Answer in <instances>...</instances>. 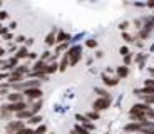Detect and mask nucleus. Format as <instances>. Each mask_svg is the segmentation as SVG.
<instances>
[{
	"label": "nucleus",
	"instance_id": "obj_1",
	"mask_svg": "<svg viewBox=\"0 0 154 134\" xmlns=\"http://www.w3.org/2000/svg\"><path fill=\"white\" fill-rule=\"evenodd\" d=\"M111 102H112V99H111V96L109 97H99V99H96L92 102V111H106V109H109L111 107Z\"/></svg>",
	"mask_w": 154,
	"mask_h": 134
},
{
	"label": "nucleus",
	"instance_id": "obj_2",
	"mask_svg": "<svg viewBox=\"0 0 154 134\" xmlns=\"http://www.w3.org/2000/svg\"><path fill=\"white\" fill-rule=\"evenodd\" d=\"M82 49L79 45H75V47H72L70 50H67V57H69V64L70 65H75L77 62L81 61V57H82Z\"/></svg>",
	"mask_w": 154,
	"mask_h": 134
},
{
	"label": "nucleus",
	"instance_id": "obj_3",
	"mask_svg": "<svg viewBox=\"0 0 154 134\" xmlns=\"http://www.w3.org/2000/svg\"><path fill=\"white\" fill-rule=\"evenodd\" d=\"M20 129H23V124L20 121H8L7 127H5V132L7 134H15L19 132Z\"/></svg>",
	"mask_w": 154,
	"mask_h": 134
},
{
	"label": "nucleus",
	"instance_id": "obj_4",
	"mask_svg": "<svg viewBox=\"0 0 154 134\" xmlns=\"http://www.w3.org/2000/svg\"><path fill=\"white\" fill-rule=\"evenodd\" d=\"M23 94L27 96L29 102H30V101H34V99H40V97H42V91H40V89H38V87L25 89V91H23Z\"/></svg>",
	"mask_w": 154,
	"mask_h": 134
},
{
	"label": "nucleus",
	"instance_id": "obj_5",
	"mask_svg": "<svg viewBox=\"0 0 154 134\" xmlns=\"http://www.w3.org/2000/svg\"><path fill=\"white\" fill-rule=\"evenodd\" d=\"M5 107H7L8 111L12 112V114H14V112H22V111H25V109H29L27 107V104L25 102H15V104H5Z\"/></svg>",
	"mask_w": 154,
	"mask_h": 134
},
{
	"label": "nucleus",
	"instance_id": "obj_6",
	"mask_svg": "<svg viewBox=\"0 0 154 134\" xmlns=\"http://www.w3.org/2000/svg\"><path fill=\"white\" fill-rule=\"evenodd\" d=\"M124 132L127 134H141V124L139 123H127L126 126H124Z\"/></svg>",
	"mask_w": 154,
	"mask_h": 134
},
{
	"label": "nucleus",
	"instance_id": "obj_7",
	"mask_svg": "<svg viewBox=\"0 0 154 134\" xmlns=\"http://www.w3.org/2000/svg\"><path fill=\"white\" fill-rule=\"evenodd\" d=\"M119 77H109L107 74H102V82H104V86H107V87H114V86L119 84Z\"/></svg>",
	"mask_w": 154,
	"mask_h": 134
},
{
	"label": "nucleus",
	"instance_id": "obj_8",
	"mask_svg": "<svg viewBox=\"0 0 154 134\" xmlns=\"http://www.w3.org/2000/svg\"><path fill=\"white\" fill-rule=\"evenodd\" d=\"M116 76L119 77V79H126L129 76V67L127 65H119V67H116Z\"/></svg>",
	"mask_w": 154,
	"mask_h": 134
},
{
	"label": "nucleus",
	"instance_id": "obj_9",
	"mask_svg": "<svg viewBox=\"0 0 154 134\" xmlns=\"http://www.w3.org/2000/svg\"><path fill=\"white\" fill-rule=\"evenodd\" d=\"M22 79H23V74H20V72H17V70H12V74L8 76V84H17V82H22Z\"/></svg>",
	"mask_w": 154,
	"mask_h": 134
},
{
	"label": "nucleus",
	"instance_id": "obj_10",
	"mask_svg": "<svg viewBox=\"0 0 154 134\" xmlns=\"http://www.w3.org/2000/svg\"><path fill=\"white\" fill-rule=\"evenodd\" d=\"M45 69H47V62L42 61V59L32 65V72H45Z\"/></svg>",
	"mask_w": 154,
	"mask_h": 134
},
{
	"label": "nucleus",
	"instance_id": "obj_11",
	"mask_svg": "<svg viewBox=\"0 0 154 134\" xmlns=\"http://www.w3.org/2000/svg\"><path fill=\"white\" fill-rule=\"evenodd\" d=\"M22 99H23V94L22 92H10L8 94V101H10L12 104H15V102H22Z\"/></svg>",
	"mask_w": 154,
	"mask_h": 134
},
{
	"label": "nucleus",
	"instance_id": "obj_12",
	"mask_svg": "<svg viewBox=\"0 0 154 134\" xmlns=\"http://www.w3.org/2000/svg\"><path fill=\"white\" fill-rule=\"evenodd\" d=\"M139 99H141V102L147 104V106H154V94H141Z\"/></svg>",
	"mask_w": 154,
	"mask_h": 134
},
{
	"label": "nucleus",
	"instance_id": "obj_13",
	"mask_svg": "<svg viewBox=\"0 0 154 134\" xmlns=\"http://www.w3.org/2000/svg\"><path fill=\"white\" fill-rule=\"evenodd\" d=\"M0 117L2 119H5V121H10V117H12V112L8 111L5 106H2L0 107Z\"/></svg>",
	"mask_w": 154,
	"mask_h": 134
},
{
	"label": "nucleus",
	"instance_id": "obj_14",
	"mask_svg": "<svg viewBox=\"0 0 154 134\" xmlns=\"http://www.w3.org/2000/svg\"><path fill=\"white\" fill-rule=\"evenodd\" d=\"M32 116H35V114L30 111V109H25V111H22V112H17V117L19 119H30Z\"/></svg>",
	"mask_w": 154,
	"mask_h": 134
},
{
	"label": "nucleus",
	"instance_id": "obj_15",
	"mask_svg": "<svg viewBox=\"0 0 154 134\" xmlns=\"http://www.w3.org/2000/svg\"><path fill=\"white\" fill-rule=\"evenodd\" d=\"M45 44H47V45H54V44H55V30H52L49 35H47Z\"/></svg>",
	"mask_w": 154,
	"mask_h": 134
},
{
	"label": "nucleus",
	"instance_id": "obj_16",
	"mask_svg": "<svg viewBox=\"0 0 154 134\" xmlns=\"http://www.w3.org/2000/svg\"><path fill=\"white\" fill-rule=\"evenodd\" d=\"M59 69L57 62H52V64H47V69H45V74H54L55 70Z\"/></svg>",
	"mask_w": 154,
	"mask_h": 134
},
{
	"label": "nucleus",
	"instance_id": "obj_17",
	"mask_svg": "<svg viewBox=\"0 0 154 134\" xmlns=\"http://www.w3.org/2000/svg\"><path fill=\"white\" fill-rule=\"evenodd\" d=\"M85 117L89 119V121H99V112L97 111H91V112H87V114H85Z\"/></svg>",
	"mask_w": 154,
	"mask_h": 134
},
{
	"label": "nucleus",
	"instance_id": "obj_18",
	"mask_svg": "<svg viewBox=\"0 0 154 134\" xmlns=\"http://www.w3.org/2000/svg\"><path fill=\"white\" fill-rule=\"evenodd\" d=\"M23 57H29V50H27V47H20L19 52H17V59H23Z\"/></svg>",
	"mask_w": 154,
	"mask_h": 134
},
{
	"label": "nucleus",
	"instance_id": "obj_19",
	"mask_svg": "<svg viewBox=\"0 0 154 134\" xmlns=\"http://www.w3.org/2000/svg\"><path fill=\"white\" fill-rule=\"evenodd\" d=\"M67 65H69V57H67V54H66L64 59H62V62H60V65H59V70H66Z\"/></svg>",
	"mask_w": 154,
	"mask_h": 134
},
{
	"label": "nucleus",
	"instance_id": "obj_20",
	"mask_svg": "<svg viewBox=\"0 0 154 134\" xmlns=\"http://www.w3.org/2000/svg\"><path fill=\"white\" fill-rule=\"evenodd\" d=\"M144 87L151 89V91L154 92V77H149V79H146V80H144Z\"/></svg>",
	"mask_w": 154,
	"mask_h": 134
},
{
	"label": "nucleus",
	"instance_id": "obj_21",
	"mask_svg": "<svg viewBox=\"0 0 154 134\" xmlns=\"http://www.w3.org/2000/svg\"><path fill=\"white\" fill-rule=\"evenodd\" d=\"M40 123H42V117H40V116H32V117L29 119V124H32V126L40 124Z\"/></svg>",
	"mask_w": 154,
	"mask_h": 134
},
{
	"label": "nucleus",
	"instance_id": "obj_22",
	"mask_svg": "<svg viewBox=\"0 0 154 134\" xmlns=\"http://www.w3.org/2000/svg\"><path fill=\"white\" fill-rule=\"evenodd\" d=\"M72 132H74V134H89V131L85 129V127H82V126H75Z\"/></svg>",
	"mask_w": 154,
	"mask_h": 134
},
{
	"label": "nucleus",
	"instance_id": "obj_23",
	"mask_svg": "<svg viewBox=\"0 0 154 134\" xmlns=\"http://www.w3.org/2000/svg\"><path fill=\"white\" fill-rule=\"evenodd\" d=\"M67 39H69V35L64 34V32H60V34H59L57 37H55V44H57V42H66Z\"/></svg>",
	"mask_w": 154,
	"mask_h": 134
},
{
	"label": "nucleus",
	"instance_id": "obj_24",
	"mask_svg": "<svg viewBox=\"0 0 154 134\" xmlns=\"http://www.w3.org/2000/svg\"><path fill=\"white\" fill-rule=\"evenodd\" d=\"M40 107H42V101H37V102H35L34 106L30 107V111L34 112V114H37V112L40 111Z\"/></svg>",
	"mask_w": 154,
	"mask_h": 134
},
{
	"label": "nucleus",
	"instance_id": "obj_25",
	"mask_svg": "<svg viewBox=\"0 0 154 134\" xmlns=\"http://www.w3.org/2000/svg\"><path fill=\"white\" fill-rule=\"evenodd\" d=\"M85 45H87L89 49H96V47H97V40H96V39H89L87 42H85Z\"/></svg>",
	"mask_w": 154,
	"mask_h": 134
},
{
	"label": "nucleus",
	"instance_id": "obj_26",
	"mask_svg": "<svg viewBox=\"0 0 154 134\" xmlns=\"http://www.w3.org/2000/svg\"><path fill=\"white\" fill-rule=\"evenodd\" d=\"M122 39L126 40L127 44H131V42H134V37H132L131 34H127V32H122Z\"/></svg>",
	"mask_w": 154,
	"mask_h": 134
},
{
	"label": "nucleus",
	"instance_id": "obj_27",
	"mask_svg": "<svg viewBox=\"0 0 154 134\" xmlns=\"http://www.w3.org/2000/svg\"><path fill=\"white\" fill-rule=\"evenodd\" d=\"M96 92L99 94L100 97H109V92L106 89H100V87H96Z\"/></svg>",
	"mask_w": 154,
	"mask_h": 134
},
{
	"label": "nucleus",
	"instance_id": "obj_28",
	"mask_svg": "<svg viewBox=\"0 0 154 134\" xmlns=\"http://www.w3.org/2000/svg\"><path fill=\"white\" fill-rule=\"evenodd\" d=\"M119 52H121V55H122V57H126V55H129V54H131V52H129V47H127V45L121 47Z\"/></svg>",
	"mask_w": 154,
	"mask_h": 134
},
{
	"label": "nucleus",
	"instance_id": "obj_29",
	"mask_svg": "<svg viewBox=\"0 0 154 134\" xmlns=\"http://www.w3.org/2000/svg\"><path fill=\"white\" fill-rule=\"evenodd\" d=\"M15 134H35V131L34 129H29V127H23V129H20L19 132H15Z\"/></svg>",
	"mask_w": 154,
	"mask_h": 134
},
{
	"label": "nucleus",
	"instance_id": "obj_30",
	"mask_svg": "<svg viewBox=\"0 0 154 134\" xmlns=\"http://www.w3.org/2000/svg\"><path fill=\"white\" fill-rule=\"evenodd\" d=\"M132 62V54H129V55H126V57H124V65H127V67H129V64H131Z\"/></svg>",
	"mask_w": 154,
	"mask_h": 134
},
{
	"label": "nucleus",
	"instance_id": "obj_31",
	"mask_svg": "<svg viewBox=\"0 0 154 134\" xmlns=\"http://www.w3.org/2000/svg\"><path fill=\"white\" fill-rule=\"evenodd\" d=\"M66 49H67V44H60V45L57 47V50H55V54H54V55L57 57V54H59V52H62V50H66Z\"/></svg>",
	"mask_w": 154,
	"mask_h": 134
},
{
	"label": "nucleus",
	"instance_id": "obj_32",
	"mask_svg": "<svg viewBox=\"0 0 154 134\" xmlns=\"http://www.w3.org/2000/svg\"><path fill=\"white\" fill-rule=\"evenodd\" d=\"M129 25H131V23H129V22H127V20H126V22H122V23H121V25H119V29H121V30H122V32H126L127 29H129Z\"/></svg>",
	"mask_w": 154,
	"mask_h": 134
},
{
	"label": "nucleus",
	"instance_id": "obj_33",
	"mask_svg": "<svg viewBox=\"0 0 154 134\" xmlns=\"http://www.w3.org/2000/svg\"><path fill=\"white\" fill-rule=\"evenodd\" d=\"M45 131H47V127H45V126H44V124H42V126H38L37 129H35V134H44V132H45Z\"/></svg>",
	"mask_w": 154,
	"mask_h": 134
},
{
	"label": "nucleus",
	"instance_id": "obj_34",
	"mask_svg": "<svg viewBox=\"0 0 154 134\" xmlns=\"http://www.w3.org/2000/svg\"><path fill=\"white\" fill-rule=\"evenodd\" d=\"M84 127H85V129H87V131H92V129H94V127H96V126H94L92 123H89V121H87V123L84 124Z\"/></svg>",
	"mask_w": 154,
	"mask_h": 134
},
{
	"label": "nucleus",
	"instance_id": "obj_35",
	"mask_svg": "<svg viewBox=\"0 0 154 134\" xmlns=\"http://www.w3.org/2000/svg\"><path fill=\"white\" fill-rule=\"evenodd\" d=\"M5 19H7V12L0 10V20H5Z\"/></svg>",
	"mask_w": 154,
	"mask_h": 134
},
{
	"label": "nucleus",
	"instance_id": "obj_36",
	"mask_svg": "<svg viewBox=\"0 0 154 134\" xmlns=\"http://www.w3.org/2000/svg\"><path fill=\"white\" fill-rule=\"evenodd\" d=\"M146 5H147L149 8H152V10H154V0H147V2H146Z\"/></svg>",
	"mask_w": 154,
	"mask_h": 134
},
{
	"label": "nucleus",
	"instance_id": "obj_37",
	"mask_svg": "<svg viewBox=\"0 0 154 134\" xmlns=\"http://www.w3.org/2000/svg\"><path fill=\"white\" fill-rule=\"evenodd\" d=\"M50 57V52H44V55H42V61H45V59H49Z\"/></svg>",
	"mask_w": 154,
	"mask_h": 134
},
{
	"label": "nucleus",
	"instance_id": "obj_38",
	"mask_svg": "<svg viewBox=\"0 0 154 134\" xmlns=\"http://www.w3.org/2000/svg\"><path fill=\"white\" fill-rule=\"evenodd\" d=\"M102 55H104V52H100V50H99V52H96V57H99V59H100Z\"/></svg>",
	"mask_w": 154,
	"mask_h": 134
},
{
	"label": "nucleus",
	"instance_id": "obj_39",
	"mask_svg": "<svg viewBox=\"0 0 154 134\" xmlns=\"http://www.w3.org/2000/svg\"><path fill=\"white\" fill-rule=\"evenodd\" d=\"M149 74H151V77H154V67H149Z\"/></svg>",
	"mask_w": 154,
	"mask_h": 134
},
{
	"label": "nucleus",
	"instance_id": "obj_40",
	"mask_svg": "<svg viewBox=\"0 0 154 134\" xmlns=\"http://www.w3.org/2000/svg\"><path fill=\"white\" fill-rule=\"evenodd\" d=\"M2 79H4V74H0V80H2Z\"/></svg>",
	"mask_w": 154,
	"mask_h": 134
},
{
	"label": "nucleus",
	"instance_id": "obj_41",
	"mask_svg": "<svg viewBox=\"0 0 154 134\" xmlns=\"http://www.w3.org/2000/svg\"><path fill=\"white\" fill-rule=\"evenodd\" d=\"M72 134H74V132H72Z\"/></svg>",
	"mask_w": 154,
	"mask_h": 134
}]
</instances>
